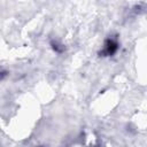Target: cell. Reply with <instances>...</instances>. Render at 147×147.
<instances>
[{
  "instance_id": "6da1fadb",
  "label": "cell",
  "mask_w": 147,
  "mask_h": 147,
  "mask_svg": "<svg viewBox=\"0 0 147 147\" xmlns=\"http://www.w3.org/2000/svg\"><path fill=\"white\" fill-rule=\"evenodd\" d=\"M116 51H117V42L113 39H108L105 44V49L102 51V53L106 55H113Z\"/></svg>"
}]
</instances>
